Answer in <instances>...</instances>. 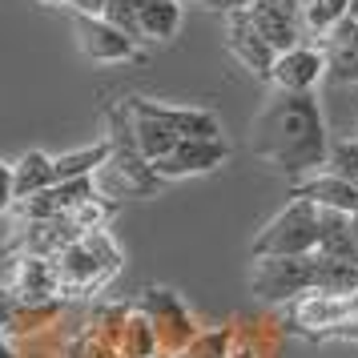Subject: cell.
Instances as JSON below:
<instances>
[{
    "mask_svg": "<svg viewBox=\"0 0 358 358\" xmlns=\"http://www.w3.org/2000/svg\"><path fill=\"white\" fill-rule=\"evenodd\" d=\"M250 149L290 181L322 173L330 137L314 93H274L250 121Z\"/></svg>",
    "mask_w": 358,
    "mask_h": 358,
    "instance_id": "6da1fadb",
    "label": "cell"
},
{
    "mask_svg": "<svg viewBox=\"0 0 358 358\" xmlns=\"http://www.w3.org/2000/svg\"><path fill=\"white\" fill-rule=\"evenodd\" d=\"M109 145H113L109 162L93 173V189H97V197L121 206V201H129V197L157 194V189L165 185V181L157 178L153 162L137 149V137H133V117H129V109H125V101L109 109Z\"/></svg>",
    "mask_w": 358,
    "mask_h": 358,
    "instance_id": "7a4b0ae2",
    "label": "cell"
},
{
    "mask_svg": "<svg viewBox=\"0 0 358 358\" xmlns=\"http://www.w3.org/2000/svg\"><path fill=\"white\" fill-rule=\"evenodd\" d=\"M121 245L113 242L109 229H93V234H81L77 242H69L52 266H57V278H61V294H73V298H93L101 294L121 270Z\"/></svg>",
    "mask_w": 358,
    "mask_h": 358,
    "instance_id": "3957f363",
    "label": "cell"
},
{
    "mask_svg": "<svg viewBox=\"0 0 358 358\" xmlns=\"http://www.w3.org/2000/svg\"><path fill=\"white\" fill-rule=\"evenodd\" d=\"M318 217H322L318 206H310L302 197H290V206L278 210L254 234L250 254L254 258H302V254H318Z\"/></svg>",
    "mask_w": 358,
    "mask_h": 358,
    "instance_id": "277c9868",
    "label": "cell"
},
{
    "mask_svg": "<svg viewBox=\"0 0 358 358\" xmlns=\"http://www.w3.org/2000/svg\"><path fill=\"white\" fill-rule=\"evenodd\" d=\"M133 302L145 310L149 322H153V330H157L162 358L185 355V350L194 346V338L201 334V330H197V322H194V314H189V306H185L173 290H165V286H145V290L137 294Z\"/></svg>",
    "mask_w": 358,
    "mask_h": 358,
    "instance_id": "5b68a950",
    "label": "cell"
},
{
    "mask_svg": "<svg viewBox=\"0 0 358 358\" xmlns=\"http://www.w3.org/2000/svg\"><path fill=\"white\" fill-rule=\"evenodd\" d=\"M250 286L270 306H290L302 294H314V254L302 258H254Z\"/></svg>",
    "mask_w": 358,
    "mask_h": 358,
    "instance_id": "8992f818",
    "label": "cell"
},
{
    "mask_svg": "<svg viewBox=\"0 0 358 358\" xmlns=\"http://www.w3.org/2000/svg\"><path fill=\"white\" fill-rule=\"evenodd\" d=\"M302 8H306V0H254L245 8V20L278 52H286L302 45Z\"/></svg>",
    "mask_w": 358,
    "mask_h": 358,
    "instance_id": "52a82bcc",
    "label": "cell"
},
{
    "mask_svg": "<svg viewBox=\"0 0 358 358\" xmlns=\"http://www.w3.org/2000/svg\"><path fill=\"white\" fill-rule=\"evenodd\" d=\"M226 157H229V145L222 137H194V141H181L169 157L153 162V169H157L162 181H181V178H201V173L222 169Z\"/></svg>",
    "mask_w": 358,
    "mask_h": 358,
    "instance_id": "ba28073f",
    "label": "cell"
},
{
    "mask_svg": "<svg viewBox=\"0 0 358 358\" xmlns=\"http://www.w3.org/2000/svg\"><path fill=\"white\" fill-rule=\"evenodd\" d=\"M81 229L73 226V217H49V222H13L8 234V254H36V258H57L69 242H77Z\"/></svg>",
    "mask_w": 358,
    "mask_h": 358,
    "instance_id": "9c48e42d",
    "label": "cell"
},
{
    "mask_svg": "<svg viewBox=\"0 0 358 358\" xmlns=\"http://www.w3.org/2000/svg\"><path fill=\"white\" fill-rule=\"evenodd\" d=\"M73 33H77V49L97 65H125V61L137 57V41L101 17H77Z\"/></svg>",
    "mask_w": 358,
    "mask_h": 358,
    "instance_id": "30bf717a",
    "label": "cell"
},
{
    "mask_svg": "<svg viewBox=\"0 0 358 358\" xmlns=\"http://www.w3.org/2000/svg\"><path fill=\"white\" fill-rule=\"evenodd\" d=\"M8 290L17 294L20 306H45V302H57V298H61V278H57L52 258H36V254L13 258Z\"/></svg>",
    "mask_w": 358,
    "mask_h": 358,
    "instance_id": "8fae6325",
    "label": "cell"
},
{
    "mask_svg": "<svg viewBox=\"0 0 358 358\" xmlns=\"http://www.w3.org/2000/svg\"><path fill=\"white\" fill-rule=\"evenodd\" d=\"M125 109H129V117H133V137H137V149L145 153L149 162H162V157H169V153L185 141V137H181V133L162 117L157 101L129 97V101H125Z\"/></svg>",
    "mask_w": 358,
    "mask_h": 358,
    "instance_id": "7c38bea8",
    "label": "cell"
},
{
    "mask_svg": "<svg viewBox=\"0 0 358 358\" xmlns=\"http://www.w3.org/2000/svg\"><path fill=\"white\" fill-rule=\"evenodd\" d=\"M326 77V52L310 49V45H294V49L278 52L270 85L274 93H314V85Z\"/></svg>",
    "mask_w": 358,
    "mask_h": 358,
    "instance_id": "4fadbf2b",
    "label": "cell"
},
{
    "mask_svg": "<svg viewBox=\"0 0 358 358\" xmlns=\"http://www.w3.org/2000/svg\"><path fill=\"white\" fill-rule=\"evenodd\" d=\"M226 49L234 52V61H238L245 73H254V77H262V81H270L274 61H278V49L266 41V36L254 33V24L245 20V13L226 17Z\"/></svg>",
    "mask_w": 358,
    "mask_h": 358,
    "instance_id": "5bb4252c",
    "label": "cell"
},
{
    "mask_svg": "<svg viewBox=\"0 0 358 358\" xmlns=\"http://www.w3.org/2000/svg\"><path fill=\"white\" fill-rule=\"evenodd\" d=\"M290 197H302L310 206H318V210H334V213H358V185H350L346 178L338 173H310V178L294 181Z\"/></svg>",
    "mask_w": 358,
    "mask_h": 358,
    "instance_id": "9a60e30c",
    "label": "cell"
},
{
    "mask_svg": "<svg viewBox=\"0 0 358 358\" xmlns=\"http://www.w3.org/2000/svg\"><path fill=\"white\" fill-rule=\"evenodd\" d=\"M318 254L338 262H358V226L355 213H334L322 210L318 217Z\"/></svg>",
    "mask_w": 358,
    "mask_h": 358,
    "instance_id": "2e32d148",
    "label": "cell"
},
{
    "mask_svg": "<svg viewBox=\"0 0 358 358\" xmlns=\"http://www.w3.org/2000/svg\"><path fill=\"white\" fill-rule=\"evenodd\" d=\"M57 185V165H52L49 153L41 149H29L13 162V189H17V201L20 197H36Z\"/></svg>",
    "mask_w": 358,
    "mask_h": 358,
    "instance_id": "e0dca14e",
    "label": "cell"
},
{
    "mask_svg": "<svg viewBox=\"0 0 358 358\" xmlns=\"http://www.w3.org/2000/svg\"><path fill=\"white\" fill-rule=\"evenodd\" d=\"M141 41H173L181 29V0H137Z\"/></svg>",
    "mask_w": 358,
    "mask_h": 358,
    "instance_id": "ac0fdd59",
    "label": "cell"
},
{
    "mask_svg": "<svg viewBox=\"0 0 358 358\" xmlns=\"http://www.w3.org/2000/svg\"><path fill=\"white\" fill-rule=\"evenodd\" d=\"M121 358H162V342H157V330L149 322V314L137 302H129V318L121 326Z\"/></svg>",
    "mask_w": 358,
    "mask_h": 358,
    "instance_id": "d6986e66",
    "label": "cell"
},
{
    "mask_svg": "<svg viewBox=\"0 0 358 358\" xmlns=\"http://www.w3.org/2000/svg\"><path fill=\"white\" fill-rule=\"evenodd\" d=\"M109 153H113V145H109V137H105V141H97V145H81V149H69V153H61V157H52L57 181L93 178L101 165L109 162Z\"/></svg>",
    "mask_w": 358,
    "mask_h": 358,
    "instance_id": "ffe728a7",
    "label": "cell"
},
{
    "mask_svg": "<svg viewBox=\"0 0 358 358\" xmlns=\"http://www.w3.org/2000/svg\"><path fill=\"white\" fill-rule=\"evenodd\" d=\"M350 13V0H306L302 8V29L318 36H330Z\"/></svg>",
    "mask_w": 358,
    "mask_h": 358,
    "instance_id": "44dd1931",
    "label": "cell"
},
{
    "mask_svg": "<svg viewBox=\"0 0 358 358\" xmlns=\"http://www.w3.org/2000/svg\"><path fill=\"white\" fill-rule=\"evenodd\" d=\"M326 73L342 85H358V49H350L346 41H326Z\"/></svg>",
    "mask_w": 358,
    "mask_h": 358,
    "instance_id": "7402d4cb",
    "label": "cell"
},
{
    "mask_svg": "<svg viewBox=\"0 0 358 358\" xmlns=\"http://www.w3.org/2000/svg\"><path fill=\"white\" fill-rule=\"evenodd\" d=\"M113 213H117V201H105V197H89L81 210H73L69 217H73V226L81 229V234H93V229H109Z\"/></svg>",
    "mask_w": 358,
    "mask_h": 358,
    "instance_id": "603a6c76",
    "label": "cell"
},
{
    "mask_svg": "<svg viewBox=\"0 0 358 358\" xmlns=\"http://www.w3.org/2000/svg\"><path fill=\"white\" fill-rule=\"evenodd\" d=\"M234 342H238V334L226 330V326H217V330H201L185 355L189 358H226L229 350H234Z\"/></svg>",
    "mask_w": 358,
    "mask_h": 358,
    "instance_id": "cb8c5ba5",
    "label": "cell"
},
{
    "mask_svg": "<svg viewBox=\"0 0 358 358\" xmlns=\"http://www.w3.org/2000/svg\"><path fill=\"white\" fill-rule=\"evenodd\" d=\"M326 169L346 178L350 185H358V141H334L330 157H326Z\"/></svg>",
    "mask_w": 358,
    "mask_h": 358,
    "instance_id": "d4e9b609",
    "label": "cell"
},
{
    "mask_svg": "<svg viewBox=\"0 0 358 358\" xmlns=\"http://www.w3.org/2000/svg\"><path fill=\"white\" fill-rule=\"evenodd\" d=\"M113 29H121L125 36H133V41H141V24H137V0H109L105 4V17Z\"/></svg>",
    "mask_w": 358,
    "mask_h": 358,
    "instance_id": "484cf974",
    "label": "cell"
},
{
    "mask_svg": "<svg viewBox=\"0 0 358 358\" xmlns=\"http://www.w3.org/2000/svg\"><path fill=\"white\" fill-rule=\"evenodd\" d=\"M17 314H20V302H17V294L8 290V286H0V338L13 330V322H17Z\"/></svg>",
    "mask_w": 358,
    "mask_h": 358,
    "instance_id": "4316f807",
    "label": "cell"
},
{
    "mask_svg": "<svg viewBox=\"0 0 358 358\" xmlns=\"http://www.w3.org/2000/svg\"><path fill=\"white\" fill-rule=\"evenodd\" d=\"M13 201H17V189H13V165L0 162V213L13 210Z\"/></svg>",
    "mask_w": 358,
    "mask_h": 358,
    "instance_id": "83f0119b",
    "label": "cell"
},
{
    "mask_svg": "<svg viewBox=\"0 0 358 358\" xmlns=\"http://www.w3.org/2000/svg\"><path fill=\"white\" fill-rule=\"evenodd\" d=\"M201 8H210V13H222V17H234V13H245L254 0H197Z\"/></svg>",
    "mask_w": 358,
    "mask_h": 358,
    "instance_id": "f1b7e54d",
    "label": "cell"
},
{
    "mask_svg": "<svg viewBox=\"0 0 358 358\" xmlns=\"http://www.w3.org/2000/svg\"><path fill=\"white\" fill-rule=\"evenodd\" d=\"M326 41H346V45H350V49H358V20H342L338 29H334V33L326 36Z\"/></svg>",
    "mask_w": 358,
    "mask_h": 358,
    "instance_id": "f546056e",
    "label": "cell"
},
{
    "mask_svg": "<svg viewBox=\"0 0 358 358\" xmlns=\"http://www.w3.org/2000/svg\"><path fill=\"white\" fill-rule=\"evenodd\" d=\"M105 4H109V0H69V8H73L77 17H105Z\"/></svg>",
    "mask_w": 358,
    "mask_h": 358,
    "instance_id": "4dcf8cb0",
    "label": "cell"
},
{
    "mask_svg": "<svg viewBox=\"0 0 358 358\" xmlns=\"http://www.w3.org/2000/svg\"><path fill=\"white\" fill-rule=\"evenodd\" d=\"M226 358H258V350H254L245 338H238V342H234V350H229Z\"/></svg>",
    "mask_w": 358,
    "mask_h": 358,
    "instance_id": "1f68e13d",
    "label": "cell"
},
{
    "mask_svg": "<svg viewBox=\"0 0 358 358\" xmlns=\"http://www.w3.org/2000/svg\"><path fill=\"white\" fill-rule=\"evenodd\" d=\"M0 358H20V350L13 342H0Z\"/></svg>",
    "mask_w": 358,
    "mask_h": 358,
    "instance_id": "d6a6232c",
    "label": "cell"
},
{
    "mask_svg": "<svg viewBox=\"0 0 358 358\" xmlns=\"http://www.w3.org/2000/svg\"><path fill=\"white\" fill-rule=\"evenodd\" d=\"M350 20H358V0H350V13H346Z\"/></svg>",
    "mask_w": 358,
    "mask_h": 358,
    "instance_id": "836d02e7",
    "label": "cell"
},
{
    "mask_svg": "<svg viewBox=\"0 0 358 358\" xmlns=\"http://www.w3.org/2000/svg\"><path fill=\"white\" fill-rule=\"evenodd\" d=\"M41 4H69V0H41Z\"/></svg>",
    "mask_w": 358,
    "mask_h": 358,
    "instance_id": "e575fe53",
    "label": "cell"
},
{
    "mask_svg": "<svg viewBox=\"0 0 358 358\" xmlns=\"http://www.w3.org/2000/svg\"><path fill=\"white\" fill-rule=\"evenodd\" d=\"M169 358H189V355H169Z\"/></svg>",
    "mask_w": 358,
    "mask_h": 358,
    "instance_id": "d590c367",
    "label": "cell"
},
{
    "mask_svg": "<svg viewBox=\"0 0 358 358\" xmlns=\"http://www.w3.org/2000/svg\"><path fill=\"white\" fill-rule=\"evenodd\" d=\"M0 342H4V338H0Z\"/></svg>",
    "mask_w": 358,
    "mask_h": 358,
    "instance_id": "8d00e7d4",
    "label": "cell"
}]
</instances>
